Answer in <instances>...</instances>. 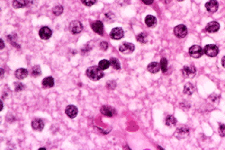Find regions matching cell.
I'll use <instances>...</instances> for the list:
<instances>
[{"label": "cell", "instance_id": "cell-40", "mask_svg": "<svg viewBox=\"0 0 225 150\" xmlns=\"http://www.w3.org/2000/svg\"><path fill=\"white\" fill-rule=\"evenodd\" d=\"M170 1H171V0H163V2H164L165 4H169V3H170Z\"/></svg>", "mask_w": 225, "mask_h": 150}, {"label": "cell", "instance_id": "cell-27", "mask_svg": "<svg viewBox=\"0 0 225 150\" xmlns=\"http://www.w3.org/2000/svg\"><path fill=\"white\" fill-rule=\"evenodd\" d=\"M110 64H111V66H112L114 69L119 70V69H121L120 62H119V60H118L117 59H115V58H112V59H110Z\"/></svg>", "mask_w": 225, "mask_h": 150}, {"label": "cell", "instance_id": "cell-15", "mask_svg": "<svg viewBox=\"0 0 225 150\" xmlns=\"http://www.w3.org/2000/svg\"><path fill=\"white\" fill-rule=\"evenodd\" d=\"M219 29H220V24H219V23H217V22H215V21L209 23L206 25V27H205L206 32H210V33L216 32L219 31Z\"/></svg>", "mask_w": 225, "mask_h": 150}, {"label": "cell", "instance_id": "cell-32", "mask_svg": "<svg viewBox=\"0 0 225 150\" xmlns=\"http://www.w3.org/2000/svg\"><path fill=\"white\" fill-rule=\"evenodd\" d=\"M99 47H100L101 50L106 51V50L108 49V43H107L106 41H101L100 44H99Z\"/></svg>", "mask_w": 225, "mask_h": 150}, {"label": "cell", "instance_id": "cell-10", "mask_svg": "<svg viewBox=\"0 0 225 150\" xmlns=\"http://www.w3.org/2000/svg\"><path fill=\"white\" fill-rule=\"evenodd\" d=\"M52 32L47 26L41 28V30L39 31V36L42 40H48L52 37Z\"/></svg>", "mask_w": 225, "mask_h": 150}, {"label": "cell", "instance_id": "cell-5", "mask_svg": "<svg viewBox=\"0 0 225 150\" xmlns=\"http://www.w3.org/2000/svg\"><path fill=\"white\" fill-rule=\"evenodd\" d=\"M69 30L73 34H78L82 32L83 25L79 21H72L69 24Z\"/></svg>", "mask_w": 225, "mask_h": 150}, {"label": "cell", "instance_id": "cell-7", "mask_svg": "<svg viewBox=\"0 0 225 150\" xmlns=\"http://www.w3.org/2000/svg\"><path fill=\"white\" fill-rule=\"evenodd\" d=\"M195 73H196V69L193 65H186L182 69V74L185 76L191 77L195 75Z\"/></svg>", "mask_w": 225, "mask_h": 150}, {"label": "cell", "instance_id": "cell-12", "mask_svg": "<svg viewBox=\"0 0 225 150\" xmlns=\"http://www.w3.org/2000/svg\"><path fill=\"white\" fill-rule=\"evenodd\" d=\"M65 113L70 119H74L78 115V108L74 105H68L65 110Z\"/></svg>", "mask_w": 225, "mask_h": 150}, {"label": "cell", "instance_id": "cell-24", "mask_svg": "<svg viewBox=\"0 0 225 150\" xmlns=\"http://www.w3.org/2000/svg\"><path fill=\"white\" fill-rule=\"evenodd\" d=\"M110 61L106 60H103L101 61H99L98 63V67L102 69V70H105V69H107L110 66Z\"/></svg>", "mask_w": 225, "mask_h": 150}, {"label": "cell", "instance_id": "cell-17", "mask_svg": "<svg viewBox=\"0 0 225 150\" xmlns=\"http://www.w3.org/2000/svg\"><path fill=\"white\" fill-rule=\"evenodd\" d=\"M30 4L29 0H14L13 1V6L15 9H20L25 6H28Z\"/></svg>", "mask_w": 225, "mask_h": 150}, {"label": "cell", "instance_id": "cell-19", "mask_svg": "<svg viewBox=\"0 0 225 150\" xmlns=\"http://www.w3.org/2000/svg\"><path fill=\"white\" fill-rule=\"evenodd\" d=\"M145 23H146V25L149 26V27H155L156 24H157V19H156L155 16L149 14V15H147L146 18H145Z\"/></svg>", "mask_w": 225, "mask_h": 150}, {"label": "cell", "instance_id": "cell-2", "mask_svg": "<svg viewBox=\"0 0 225 150\" xmlns=\"http://www.w3.org/2000/svg\"><path fill=\"white\" fill-rule=\"evenodd\" d=\"M188 52H189L190 56H191L192 58H194V59H198V58L202 57V56L204 55V50H203L200 46H198V45H194V46H192V47L189 49Z\"/></svg>", "mask_w": 225, "mask_h": 150}, {"label": "cell", "instance_id": "cell-29", "mask_svg": "<svg viewBox=\"0 0 225 150\" xmlns=\"http://www.w3.org/2000/svg\"><path fill=\"white\" fill-rule=\"evenodd\" d=\"M52 13H53V14L56 15V16L60 15V14L63 13V7H62L61 5H56V6L52 9Z\"/></svg>", "mask_w": 225, "mask_h": 150}, {"label": "cell", "instance_id": "cell-6", "mask_svg": "<svg viewBox=\"0 0 225 150\" xmlns=\"http://www.w3.org/2000/svg\"><path fill=\"white\" fill-rule=\"evenodd\" d=\"M134 49H135L134 45L132 43H130V42H122L119 47V51L124 54H130V53L133 52Z\"/></svg>", "mask_w": 225, "mask_h": 150}, {"label": "cell", "instance_id": "cell-16", "mask_svg": "<svg viewBox=\"0 0 225 150\" xmlns=\"http://www.w3.org/2000/svg\"><path fill=\"white\" fill-rule=\"evenodd\" d=\"M188 134H189V129L186 127H181L177 129L176 132V136L177 137V139H185L188 136Z\"/></svg>", "mask_w": 225, "mask_h": 150}, {"label": "cell", "instance_id": "cell-30", "mask_svg": "<svg viewBox=\"0 0 225 150\" xmlns=\"http://www.w3.org/2000/svg\"><path fill=\"white\" fill-rule=\"evenodd\" d=\"M14 90H15V92H20V91H22V90H24V85L22 84V83H14Z\"/></svg>", "mask_w": 225, "mask_h": 150}, {"label": "cell", "instance_id": "cell-26", "mask_svg": "<svg viewBox=\"0 0 225 150\" xmlns=\"http://www.w3.org/2000/svg\"><path fill=\"white\" fill-rule=\"evenodd\" d=\"M136 40L139 42H141V43H146L148 41V40H147V34L144 33V32H141V33H140V34L137 35Z\"/></svg>", "mask_w": 225, "mask_h": 150}, {"label": "cell", "instance_id": "cell-13", "mask_svg": "<svg viewBox=\"0 0 225 150\" xmlns=\"http://www.w3.org/2000/svg\"><path fill=\"white\" fill-rule=\"evenodd\" d=\"M219 5L216 0H210L205 4V8L209 13H214L218 10Z\"/></svg>", "mask_w": 225, "mask_h": 150}, {"label": "cell", "instance_id": "cell-35", "mask_svg": "<svg viewBox=\"0 0 225 150\" xmlns=\"http://www.w3.org/2000/svg\"><path fill=\"white\" fill-rule=\"evenodd\" d=\"M154 0H142V2L146 5H151Z\"/></svg>", "mask_w": 225, "mask_h": 150}, {"label": "cell", "instance_id": "cell-21", "mask_svg": "<svg viewBox=\"0 0 225 150\" xmlns=\"http://www.w3.org/2000/svg\"><path fill=\"white\" fill-rule=\"evenodd\" d=\"M14 75H15L17 79L22 80V79H24L25 77H27V75H28V71H27V69H17V70L15 71Z\"/></svg>", "mask_w": 225, "mask_h": 150}, {"label": "cell", "instance_id": "cell-38", "mask_svg": "<svg viewBox=\"0 0 225 150\" xmlns=\"http://www.w3.org/2000/svg\"><path fill=\"white\" fill-rule=\"evenodd\" d=\"M2 110H3V103L1 101V103H0V111H2Z\"/></svg>", "mask_w": 225, "mask_h": 150}, {"label": "cell", "instance_id": "cell-31", "mask_svg": "<svg viewBox=\"0 0 225 150\" xmlns=\"http://www.w3.org/2000/svg\"><path fill=\"white\" fill-rule=\"evenodd\" d=\"M81 2L87 6H92L93 5L96 4L97 0H81Z\"/></svg>", "mask_w": 225, "mask_h": 150}, {"label": "cell", "instance_id": "cell-36", "mask_svg": "<svg viewBox=\"0 0 225 150\" xmlns=\"http://www.w3.org/2000/svg\"><path fill=\"white\" fill-rule=\"evenodd\" d=\"M0 44H1V45H0V49H1V50L4 49V48H5V44H4V41H3L2 39L0 40Z\"/></svg>", "mask_w": 225, "mask_h": 150}, {"label": "cell", "instance_id": "cell-25", "mask_svg": "<svg viewBox=\"0 0 225 150\" xmlns=\"http://www.w3.org/2000/svg\"><path fill=\"white\" fill-rule=\"evenodd\" d=\"M168 65H169L168 60L166 58L161 59V60H160V69L162 70L163 73L167 72V70H168Z\"/></svg>", "mask_w": 225, "mask_h": 150}, {"label": "cell", "instance_id": "cell-34", "mask_svg": "<svg viewBox=\"0 0 225 150\" xmlns=\"http://www.w3.org/2000/svg\"><path fill=\"white\" fill-rule=\"evenodd\" d=\"M115 84V82H114V81H110V82H108V83H107V87H108V88H110V86L112 85L111 89H114V87L116 86V84Z\"/></svg>", "mask_w": 225, "mask_h": 150}, {"label": "cell", "instance_id": "cell-9", "mask_svg": "<svg viewBox=\"0 0 225 150\" xmlns=\"http://www.w3.org/2000/svg\"><path fill=\"white\" fill-rule=\"evenodd\" d=\"M92 30L99 35L104 34V24L101 21H95L91 24Z\"/></svg>", "mask_w": 225, "mask_h": 150}, {"label": "cell", "instance_id": "cell-41", "mask_svg": "<svg viewBox=\"0 0 225 150\" xmlns=\"http://www.w3.org/2000/svg\"><path fill=\"white\" fill-rule=\"evenodd\" d=\"M177 1H179V2H181V1H184V0H177Z\"/></svg>", "mask_w": 225, "mask_h": 150}, {"label": "cell", "instance_id": "cell-22", "mask_svg": "<svg viewBox=\"0 0 225 150\" xmlns=\"http://www.w3.org/2000/svg\"><path fill=\"white\" fill-rule=\"evenodd\" d=\"M165 124L169 127H174L176 124V119L172 115H169L165 120Z\"/></svg>", "mask_w": 225, "mask_h": 150}, {"label": "cell", "instance_id": "cell-8", "mask_svg": "<svg viewBox=\"0 0 225 150\" xmlns=\"http://www.w3.org/2000/svg\"><path fill=\"white\" fill-rule=\"evenodd\" d=\"M124 36V32L121 27L113 28L110 32V37L112 40H120Z\"/></svg>", "mask_w": 225, "mask_h": 150}, {"label": "cell", "instance_id": "cell-11", "mask_svg": "<svg viewBox=\"0 0 225 150\" xmlns=\"http://www.w3.org/2000/svg\"><path fill=\"white\" fill-rule=\"evenodd\" d=\"M100 112L106 117H112L115 114V110L112 107L108 106V105H103L100 108Z\"/></svg>", "mask_w": 225, "mask_h": 150}, {"label": "cell", "instance_id": "cell-33", "mask_svg": "<svg viewBox=\"0 0 225 150\" xmlns=\"http://www.w3.org/2000/svg\"><path fill=\"white\" fill-rule=\"evenodd\" d=\"M219 133L222 137H225V125L223 124H220L219 127Z\"/></svg>", "mask_w": 225, "mask_h": 150}, {"label": "cell", "instance_id": "cell-4", "mask_svg": "<svg viewBox=\"0 0 225 150\" xmlns=\"http://www.w3.org/2000/svg\"><path fill=\"white\" fill-rule=\"evenodd\" d=\"M174 34L179 39L185 38L187 34V28L183 24H179L174 28Z\"/></svg>", "mask_w": 225, "mask_h": 150}, {"label": "cell", "instance_id": "cell-28", "mask_svg": "<svg viewBox=\"0 0 225 150\" xmlns=\"http://www.w3.org/2000/svg\"><path fill=\"white\" fill-rule=\"evenodd\" d=\"M32 75L33 76H39V75H42V69H41V67L36 65V66H33V69H32Z\"/></svg>", "mask_w": 225, "mask_h": 150}, {"label": "cell", "instance_id": "cell-3", "mask_svg": "<svg viewBox=\"0 0 225 150\" xmlns=\"http://www.w3.org/2000/svg\"><path fill=\"white\" fill-rule=\"evenodd\" d=\"M204 54H206L209 57H215L219 53V49L214 44H209V45H206L204 47Z\"/></svg>", "mask_w": 225, "mask_h": 150}, {"label": "cell", "instance_id": "cell-20", "mask_svg": "<svg viewBox=\"0 0 225 150\" xmlns=\"http://www.w3.org/2000/svg\"><path fill=\"white\" fill-rule=\"evenodd\" d=\"M42 84H43V86L44 88H52L54 85V79H53V77H52V76L45 77L43 80Z\"/></svg>", "mask_w": 225, "mask_h": 150}, {"label": "cell", "instance_id": "cell-23", "mask_svg": "<svg viewBox=\"0 0 225 150\" xmlns=\"http://www.w3.org/2000/svg\"><path fill=\"white\" fill-rule=\"evenodd\" d=\"M194 91H195V87L191 83H187L184 87V93L185 94L191 95L194 93Z\"/></svg>", "mask_w": 225, "mask_h": 150}, {"label": "cell", "instance_id": "cell-1", "mask_svg": "<svg viewBox=\"0 0 225 150\" xmlns=\"http://www.w3.org/2000/svg\"><path fill=\"white\" fill-rule=\"evenodd\" d=\"M87 75L93 81H97L104 77L103 70L98 66H92L87 69Z\"/></svg>", "mask_w": 225, "mask_h": 150}, {"label": "cell", "instance_id": "cell-18", "mask_svg": "<svg viewBox=\"0 0 225 150\" xmlns=\"http://www.w3.org/2000/svg\"><path fill=\"white\" fill-rule=\"evenodd\" d=\"M147 69L149 72H151L152 74L158 73L160 70V64H159L158 62H151L148 65Z\"/></svg>", "mask_w": 225, "mask_h": 150}, {"label": "cell", "instance_id": "cell-14", "mask_svg": "<svg viewBox=\"0 0 225 150\" xmlns=\"http://www.w3.org/2000/svg\"><path fill=\"white\" fill-rule=\"evenodd\" d=\"M32 127L36 131H42L44 129V121L41 119H34L32 121Z\"/></svg>", "mask_w": 225, "mask_h": 150}, {"label": "cell", "instance_id": "cell-37", "mask_svg": "<svg viewBox=\"0 0 225 150\" xmlns=\"http://www.w3.org/2000/svg\"><path fill=\"white\" fill-rule=\"evenodd\" d=\"M222 64H223V68H225V56L222 59Z\"/></svg>", "mask_w": 225, "mask_h": 150}, {"label": "cell", "instance_id": "cell-39", "mask_svg": "<svg viewBox=\"0 0 225 150\" xmlns=\"http://www.w3.org/2000/svg\"><path fill=\"white\" fill-rule=\"evenodd\" d=\"M0 71H1V78H2V77H3V75H4V69H0Z\"/></svg>", "mask_w": 225, "mask_h": 150}]
</instances>
